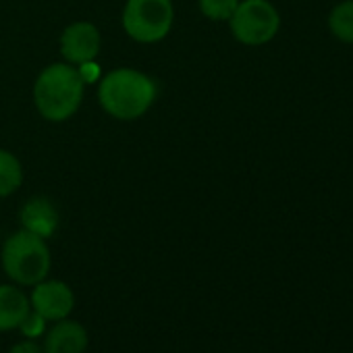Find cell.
I'll return each mask as SVG.
<instances>
[{"label": "cell", "mask_w": 353, "mask_h": 353, "mask_svg": "<svg viewBox=\"0 0 353 353\" xmlns=\"http://www.w3.org/2000/svg\"><path fill=\"white\" fill-rule=\"evenodd\" d=\"M100 106L114 119L133 121L148 112L156 100V83L141 71L114 69L98 85Z\"/></svg>", "instance_id": "obj_1"}, {"label": "cell", "mask_w": 353, "mask_h": 353, "mask_svg": "<svg viewBox=\"0 0 353 353\" xmlns=\"http://www.w3.org/2000/svg\"><path fill=\"white\" fill-rule=\"evenodd\" d=\"M85 81L69 63H57L46 67L34 85V100L38 112L52 123H63L71 119L83 100Z\"/></svg>", "instance_id": "obj_2"}, {"label": "cell", "mask_w": 353, "mask_h": 353, "mask_svg": "<svg viewBox=\"0 0 353 353\" xmlns=\"http://www.w3.org/2000/svg\"><path fill=\"white\" fill-rule=\"evenodd\" d=\"M3 268L11 281L34 287L50 272V250L40 235L17 231L3 248Z\"/></svg>", "instance_id": "obj_3"}, {"label": "cell", "mask_w": 353, "mask_h": 353, "mask_svg": "<svg viewBox=\"0 0 353 353\" xmlns=\"http://www.w3.org/2000/svg\"><path fill=\"white\" fill-rule=\"evenodd\" d=\"M174 11L170 0H127L123 28L127 36L141 44H154L168 36Z\"/></svg>", "instance_id": "obj_4"}, {"label": "cell", "mask_w": 353, "mask_h": 353, "mask_svg": "<svg viewBox=\"0 0 353 353\" xmlns=\"http://www.w3.org/2000/svg\"><path fill=\"white\" fill-rule=\"evenodd\" d=\"M229 26L237 42L245 46H262L279 34L281 15L268 0H239Z\"/></svg>", "instance_id": "obj_5"}, {"label": "cell", "mask_w": 353, "mask_h": 353, "mask_svg": "<svg viewBox=\"0 0 353 353\" xmlns=\"http://www.w3.org/2000/svg\"><path fill=\"white\" fill-rule=\"evenodd\" d=\"M30 303H32V310H36L48 322H59L71 314L75 305V297L67 283L44 279L42 283L34 285Z\"/></svg>", "instance_id": "obj_6"}, {"label": "cell", "mask_w": 353, "mask_h": 353, "mask_svg": "<svg viewBox=\"0 0 353 353\" xmlns=\"http://www.w3.org/2000/svg\"><path fill=\"white\" fill-rule=\"evenodd\" d=\"M102 46L100 32L94 23L79 21L69 26L61 36V52L69 65H85L92 63Z\"/></svg>", "instance_id": "obj_7"}, {"label": "cell", "mask_w": 353, "mask_h": 353, "mask_svg": "<svg viewBox=\"0 0 353 353\" xmlns=\"http://www.w3.org/2000/svg\"><path fill=\"white\" fill-rule=\"evenodd\" d=\"M88 343V330L79 322L63 318L46 332L44 353H85Z\"/></svg>", "instance_id": "obj_8"}, {"label": "cell", "mask_w": 353, "mask_h": 353, "mask_svg": "<svg viewBox=\"0 0 353 353\" xmlns=\"http://www.w3.org/2000/svg\"><path fill=\"white\" fill-rule=\"evenodd\" d=\"M21 223H23V229L30 231V233H36L40 235L42 239L50 237L57 227H59V214H57V208L52 206L50 200L46 198H34L30 200L23 210H21Z\"/></svg>", "instance_id": "obj_9"}, {"label": "cell", "mask_w": 353, "mask_h": 353, "mask_svg": "<svg viewBox=\"0 0 353 353\" xmlns=\"http://www.w3.org/2000/svg\"><path fill=\"white\" fill-rule=\"evenodd\" d=\"M30 310L32 303L19 287L0 285V332L19 328Z\"/></svg>", "instance_id": "obj_10"}, {"label": "cell", "mask_w": 353, "mask_h": 353, "mask_svg": "<svg viewBox=\"0 0 353 353\" xmlns=\"http://www.w3.org/2000/svg\"><path fill=\"white\" fill-rule=\"evenodd\" d=\"M21 181H23V168L19 158L0 148V198L15 194Z\"/></svg>", "instance_id": "obj_11"}, {"label": "cell", "mask_w": 353, "mask_h": 353, "mask_svg": "<svg viewBox=\"0 0 353 353\" xmlns=\"http://www.w3.org/2000/svg\"><path fill=\"white\" fill-rule=\"evenodd\" d=\"M330 34L345 44H353V0H343L328 15Z\"/></svg>", "instance_id": "obj_12"}, {"label": "cell", "mask_w": 353, "mask_h": 353, "mask_svg": "<svg viewBox=\"0 0 353 353\" xmlns=\"http://www.w3.org/2000/svg\"><path fill=\"white\" fill-rule=\"evenodd\" d=\"M239 0H200V11L212 21H229Z\"/></svg>", "instance_id": "obj_13"}, {"label": "cell", "mask_w": 353, "mask_h": 353, "mask_svg": "<svg viewBox=\"0 0 353 353\" xmlns=\"http://www.w3.org/2000/svg\"><path fill=\"white\" fill-rule=\"evenodd\" d=\"M46 318L44 316H40L36 310H30V314L23 318V322L19 324V330L28 336V339H36V336H40V334H44L46 332Z\"/></svg>", "instance_id": "obj_14"}, {"label": "cell", "mask_w": 353, "mask_h": 353, "mask_svg": "<svg viewBox=\"0 0 353 353\" xmlns=\"http://www.w3.org/2000/svg\"><path fill=\"white\" fill-rule=\"evenodd\" d=\"M9 353H44V347H40L34 339H28V341L13 345Z\"/></svg>", "instance_id": "obj_15"}]
</instances>
